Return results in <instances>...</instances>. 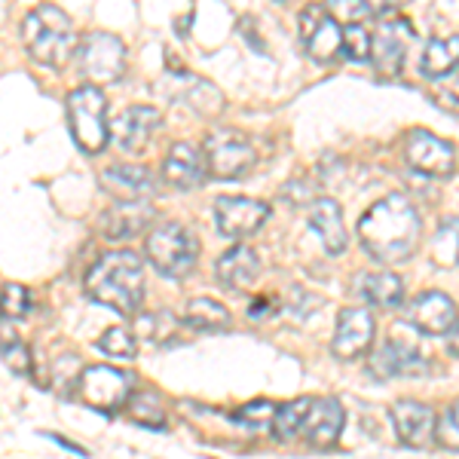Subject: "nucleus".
<instances>
[{
    "instance_id": "f257e3e1",
    "label": "nucleus",
    "mask_w": 459,
    "mask_h": 459,
    "mask_svg": "<svg viewBox=\"0 0 459 459\" xmlns=\"http://www.w3.org/2000/svg\"><path fill=\"white\" fill-rule=\"evenodd\" d=\"M423 236V224L413 203L402 194H389L361 214L359 242L374 261L404 264L413 257Z\"/></svg>"
},
{
    "instance_id": "f03ea898",
    "label": "nucleus",
    "mask_w": 459,
    "mask_h": 459,
    "mask_svg": "<svg viewBox=\"0 0 459 459\" xmlns=\"http://www.w3.org/2000/svg\"><path fill=\"white\" fill-rule=\"evenodd\" d=\"M86 294L123 316H135L144 300V261L138 251L117 248L101 255L86 273Z\"/></svg>"
},
{
    "instance_id": "7ed1b4c3",
    "label": "nucleus",
    "mask_w": 459,
    "mask_h": 459,
    "mask_svg": "<svg viewBox=\"0 0 459 459\" xmlns=\"http://www.w3.org/2000/svg\"><path fill=\"white\" fill-rule=\"evenodd\" d=\"M22 43L37 65L49 68H62L71 56H77L80 47L71 16L56 4H40L22 19Z\"/></svg>"
},
{
    "instance_id": "20e7f679",
    "label": "nucleus",
    "mask_w": 459,
    "mask_h": 459,
    "mask_svg": "<svg viewBox=\"0 0 459 459\" xmlns=\"http://www.w3.org/2000/svg\"><path fill=\"white\" fill-rule=\"evenodd\" d=\"M144 255L162 276L184 279L196 266L199 239L190 227L178 224V221H162V224H157L151 233H147Z\"/></svg>"
},
{
    "instance_id": "39448f33",
    "label": "nucleus",
    "mask_w": 459,
    "mask_h": 459,
    "mask_svg": "<svg viewBox=\"0 0 459 459\" xmlns=\"http://www.w3.org/2000/svg\"><path fill=\"white\" fill-rule=\"evenodd\" d=\"M68 126L77 147L83 153H101L110 142L108 99L99 86H77L68 95Z\"/></svg>"
},
{
    "instance_id": "423d86ee",
    "label": "nucleus",
    "mask_w": 459,
    "mask_h": 459,
    "mask_svg": "<svg viewBox=\"0 0 459 459\" xmlns=\"http://www.w3.org/2000/svg\"><path fill=\"white\" fill-rule=\"evenodd\" d=\"M77 65L89 86L114 83L123 77L126 68V43L110 31H89L86 37H80Z\"/></svg>"
},
{
    "instance_id": "0eeeda50",
    "label": "nucleus",
    "mask_w": 459,
    "mask_h": 459,
    "mask_svg": "<svg viewBox=\"0 0 459 459\" xmlns=\"http://www.w3.org/2000/svg\"><path fill=\"white\" fill-rule=\"evenodd\" d=\"M205 162H209V175L212 178H239L242 172H248L257 160V151L251 144V138L239 129H214L205 132Z\"/></svg>"
},
{
    "instance_id": "6e6552de",
    "label": "nucleus",
    "mask_w": 459,
    "mask_h": 459,
    "mask_svg": "<svg viewBox=\"0 0 459 459\" xmlns=\"http://www.w3.org/2000/svg\"><path fill=\"white\" fill-rule=\"evenodd\" d=\"M77 395L99 413H117L132 398V377L108 365L83 368L77 383Z\"/></svg>"
},
{
    "instance_id": "1a4fd4ad",
    "label": "nucleus",
    "mask_w": 459,
    "mask_h": 459,
    "mask_svg": "<svg viewBox=\"0 0 459 459\" xmlns=\"http://www.w3.org/2000/svg\"><path fill=\"white\" fill-rule=\"evenodd\" d=\"M404 162L426 178H447L456 169V147L429 129H411L402 142Z\"/></svg>"
},
{
    "instance_id": "9d476101",
    "label": "nucleus",
    "mask_w": 459,
    "mask_h": 459,
    "mask_svg": "<svg viewBox=\"0 0 459 459\" xmlns=\"http://www.w3.org/2000/svg\"><path fill=\"white\" fill-rule=\"evenodd\" d=\"M413 40V28L395 6L383 10L380 16V28L374 34V49H371V58L377 65V74L383 77H398L404 68V58H407V47Z\"/></svg>"
},
{
    "instance_id": "9b49d317",
    "label": "nucleus",
    "mask_w": 459,
    "mask_h": 459,
    "mask_svg": "<svg viewBox=\"0 0 459 459\" xmlns=\"http://www.w3.org/2000/svg\"><path fill=\"white\" fill-rule=\"evenodd\" d=\"M300 40L316 62H331L337 53H343V28L328 13V6L316 4L300 13Z\"/></svg>"
},
{
    "instance_id": "f8f14e48",
    "label": "nucleus",
    "mask_w": 459,
    "mask_h": 459,
    "mask_svg": "<svg viewBox=\"0 0 459 459\" xmlns=\"http://www.w3.org/2000/svg\"><path fill=\"white\" fill-rule=\"evenodd\" d=\"M368 371L377 380H389V377H420L429 371V359L420 352L413 340L389 337L383 346H377L368 361Z\"/></svg>"
},
{
    "instance_id": "ddd939ff",
    "label": "nucleus",
    "mask_w": 459,
    "mask_h": 459,
    "mask_svg": "<svg viewBox=\"0 0 459 459\" xmlns=\"http://www.w3.org/2000/svg\"><path fill=\"white\" fill-rule=\"evenodd\" d=\"M214 224L230 239H246L270 218V205L251 196H218L214 199Z\"/></svg>"
},
{
    "instance_id": "4468645a",
    "label": "nucleus",
    "mask_w": 459,
    "mask_h": 459,
    "mask_svg": "<svg viewBox=\"0 0 459 459\" xmlns=\"http://www.w3.org/2000/svg\"><path fill=\"white\" fill-rule=\"evenodd\" d=\"M162 126V114L153 105H129L110 120V142L126 153H142Z\"/></svg>"
},
{
    "instance_id": "2eb2a0df",
    "label": "nucleus",
    "mask_w": 459,
    "mask_h": 459,
    "mask_svg": "<svg viewBox=\"0 0 459 459\" xmlns=\"http://www.w3.org/2000/svg\"><path fill=\"white\" fill-rule=\"evenodd\" d=\"M392 426H395V435L398 441L407 444L413 450H423L429 444L438 441V417L435 411L423 402H395L392 404Z\"/></svg>"
},
{
    "instance_id": "dca6fc26",
    "label": "nucleus",
    "mask_w": 459,
    "mask_h": 459,
    "mask_svg": "<svg viewBox=\"0 0 459 459\" xmlns=\"http://www.w3.org/2000/svg\"><path fill=\"white\" fill-rule=\"evenodd\" d=\"M374 340V316L365 307H346L337 313L334 325V340H331V350L337 359H359L371 350Z\"/></svg>"
},
{
    "instance_id": "f3484780",
    "label": "nucleus",
    "mask_w": 459,
    "mask_h": 459,
    "mask_svg": "<svg viewBox=\"0 0 459 459\" xmlns=\"http://www.w3.org/2000/svg\"><path fill=\"white\" fill-rule=\"evenodd\" d=\"M407 322H411L417 331L432 334V337L450 334V331L459 325L456 303L441 291H423L411 300V307H407Z\"/></svg>"
},
{
    "instance_id": "a211bd4d",
    "label": "nucleus",
    "mask_w": 459,
    "mask_h": 459,
    "mask_svg": "<svg viewBox=\"0 0 459 459\" xmlns=\"http://www.w3.org/2000/svg\"><path fill=\"white\" fill-rule=\"evenodd\" d=\"M101 187L108 190L117 203H142V199L157 194V178L144 166H129V162H114L101 172Z\"/></svg>"
},
{
    "instance_id": "6ab92c4d",
    "label": "nucleus",
    "mask_w": 459,
    "mask_h": 459,
    "mask_svg": "<svg viewBox=\"0 0 459 459\" xmlns=\"http://www.w3.org/2000/svg\"><path fill=\"white\" fill-rule=\"evenodd\" d=\"M343 404L337 398L325 395V398H313L309 402V413H307V423H303L300 441L309 444V447H331L337 444L340 432H343Z\"/></svg>"
},
{
    "instance_id": "aec40b11",
    "label": "nucleus",
    "mask_w": 459,
    "mask_h": 459,
    "mask_svg": "<svg viewBox=\"0 0 459 459\" xmlns=\"http://www.w3.org/2000/svg\"><path fill=\"white\" fill-rule=\"evenodd\" d=\"M153 218H157V212H153L151 199H142V203H114L110 209L99 214V233L114 242L132 239V236L142 233Z\"/></svg>"
},
{
    "instance_id": "412c9836",
    "label": "nucleus",
    "mask_w": 459,
    "mask_h": 459,
    "mask_svg": "<svg viewBox=\"0 0 459 459\" xmlns=\"http://www.w3.org/2000/svg\"><path fill=\"white\" fill-rule=\"evenodd\" d=\"M209 175V162H205V153L196 151L190 142L172 144V151L162 160V178H166L172 187L178 190H194L205 181Z\"/></svg>"
},
{
    "instance_id": "4be33fe9",
    "label": "nucleus",
    "mask_w": 459,
    "mask_h": 459,
    "mask_svg": "<svg viewBox=\"0 0 459 459\" xmlns=\"http://www.w3.org/2000/svg\"><path fill=\"white\" fill-rule=\"evenodd\" d=\"M214 276L227 291H248L261 279V257L251 246H233L218 257Z\"/></svg>"
},
{
    "instance_id": "5701e85b",
    "label": "nucleus",
    "mask_w": 459,
    "mask_h": 459,
    "mask_svg": "<svg viewBox=\"0 0 459 459\" xmlns=\"http://www.w3.org/2000/svg\"><path fill=\"white\" fill-rule=\"evenodd\" d=\"M309 227H313V233H318L328 255H343L346 246H350V233L343 227V212H340L337 199L318 196L309 205Z\"/></svg>"
},
{
    "instance_id": "b1692460",
    "label": "nucleus",
    "mask_w": 459,
    "mask_h": 459,
    "mask_svg": "<svg viewBox=\"0 0 459 459\" xmlns=\"http://www.w3.org/2000/svg\"><path fill=\"white\" fill-rule=\"evenodd\" d=\"M355 294H359L365 303H371V307L392 309L404 300V282L395 276V273L365 270L359 279H355Z\"/></svg>"
},
{
    "instance_id": "393cba45",
    "label": "nucleus",
    "mask_w": 459,
    "mask_h": 459,
    "mask_svg": "<svg viewBox=\"0 0 459 459\" xmlns=\"http://www.w3.org/2000/svg\"><path fill=\"white\" fill-rule=\"evenodd\" d=\"M459 65V34L450 37H435L426 43L423 58H420V71L426 80H444L447 74H454Z\"/></svg>"
},
{
    "instance_id": "a878e982",
    "label": "nucleus",
    "mask_w": 459,
    "mask_h": 459,
    "mask_svg": "<svg viewBox=\"0 0 459 459\" xmlns=\"http://www.w3.org/2000/svg\"><path fill=\"white\" fill-rule=\"evenodd\" d=\"M178 83H181V92H178L175 99L184 101V105H190L194 110H199V114L214 117L221 108H224V95H221L218 86L205 83V80L194 77V74H181Z\"/></svg>"
},
{
    "instance_id": "bb28decb",
    "label": "nucleus",
    "mask_w": 459,
    "mask_h": 459,
    "mask_svg": "<svg viewBox=\"0 0 459 459\" xmlns=\"http://www.w3.org/2000/svg\"><path fill=\"white\" fill-rule=\"evenodd\" d=\"M230 322V309L212 298H194L184 307V325L194 331H227Z\"/></svg>"
},
{
    "instance_id": "cd10ccee",
    "label": "nucleus",
    "mask_w": 459,
    "mask_h": 459,
    "mask_svg": "<svg viewBox=\"0 0 459 459\" xmlns=\"http://www.w3.org/2000/svg\"><path fill=\"white\" fill-rule=\"evenodd\" d=\"M309 402L313 398H294V402H285L279 404L276 417H273V438L282 441V444H291V441H300V432H303V423H307V413H309Z\"/></svg>"
},
{
    "instance_id": "c85d7f7f",
    "label": "nucleus",
    "mask_w": 459,
    "mask_h": 459,
    "mask_svg": "<svg viewBox=\"0 0 459 459\" xmlns=\"http://www.w3.org/2000/svg\"><path fill=\"white\" fill-rule=\"evenodd\" d=\"M432 257L441 266H456L459 264V218L441 221V227L432 236Z\"/></svg>"
},
{
    "instance_id": "c756f323",
    "label": "nucleus",
    "mask_w": 459,
    "mask_h": 459,
    "mask_svg": "<svg viewBox=\"0 0 459 459\" xmlns=\"http://www.w3.org/2000/svg\"><path fill=\"white\" fill-rule=\"evenodd\" d=\"M4 365H6V371H13L19 377H28L34 368L31 352H28V346L10 331V322H6V318H4Z\"/></svg>"
},
{
    "instance_id": "7c9ffc66",
    "label": "nucleus",
    "mask_w": 459,
    "mask_h": 459,
    "mask_svg": "<svg viewBox=\"0 0 459 459\" xmlns=\"http://www.w3.org/2000/svg\"><path fill=\"white\" fill-rule=\"evenodd\" d=\"M95 346L110 359H135L138 355V337L129 328H108Z\"/></svg>"
},
{
    "instance_id": "2f4dec72",
    "label": "nucleus",
    "mask_w": 459,
    "mask_h": 459,
    "mask_svg": "<svg viewBox=\"0 0 459 459\" xmlns=\"http://www.w3.org/2000/svg\"><path fill=\"white\" fill-rule=\"evenodd\" d=\"M374 49V34L365 25H346L343 28V56L350 62H368Z\"/></svg>"
},
{
    "instance_id": "473e14b6",
    "label": "nucleus",
    "mask_w": 459,
    "mask_h": 459,
    "mask_svg": "<svg viewBox=\"0 0 459 459\" xmlns=\"http://www.w3.org/2000/svg\"><path fill=\"white\" fill-rule=\"evenodd\" d=\"M138 322H142L144 334L151 340H157V343H172L175 334H178V325H184V322H175V316L169 313V309H160V313H144Z\"/></svg>"
},
{
    "instance_id": "72a5a7b5",
    "label": "nucleus",
    "mask_w": 459,
    "mask_h": 459,
    "mask_svg": "<svg viewBox=\"0 0 459 459\" xmlns=\"http://www.w3.org/2000/svg\"><path fill=\"white\" fill-rule=\"evenodd\" d=\"M279 404L266 402V398H261V402H248L242 404L239 411H236V423L239 426H248V429H266L273 426V417H276Z\"/></svg>"
},
{
    "instance_id": "f704fd0d",
    "label": "nucleus",
    "mask_w": 459,
    "mask_h": 459,
    "mask_svg": "<svg viewBox=\"0 0 459 459\" xmlns=\"http://www.w3.org/2000/svg\"><path fill=\"white\" fill-rule=\"evenodd\" d=\"M28 309H31V291L19 282H6L4 285V318L6 322L25 318Z\"/></svg>"
},
{
    "instance_id": "c9c22d12",
    "label": "nucleus",
    "mask_w": 459,
    "mask_h": 459,
    "mask_svg": "<svg viewBox=\"0 0 459 459\" xmlns=\"http://www.w3.org/2000/svg\"><path fill=\"white\" fill-rule=\"evenodd\" d=\"M328 6V13L334 16L337 22H343V25H361V19H368V16H374V6L368 4V0H331V4H325Z\"/></svg>"
},
{
    "instance_id": "e433bc0d",
    "label": "nucleus",
    "mask_w": 459,
    "mask_h": 459,
    "mask_svg": "<svg viewBox=\"0 0 459 459\" xmlns=\"http://www.w3.org/2000/svg\"><path fill=\"white\" fill-rule=\"evenodd\" d=\"M132 420L147 426H162V407L160 398L153 392H144V395H132Z\"/></svg>"
},
{
    "instance_id": "4c0bfd02",
    "label": "nucleus",
    "mask_w": 459,
    "mask_h": 459,
    "mask_svg": "<svg viewBox=\"0 0 459 459\" xmlns=\"http://www.w3.org/2000/svg\"><path fill=\"white\" fill-rule=\"evenodd\" d=\"M438 444L450 450H459V398L454 404H447V411L438 420Z\"/></svg>"
},
{
    "instance_id": "58836bf2",
    "label": "nucleus",
    "mask_w": 459,
    "mask_h": 459,
    "mask_svg": "<svg viewBox=\"0 0 459 459\" xmlns=\"http://www.w3.org/2000/svg\"><path fill=\"white\" fill-rule=\"evenodd\" d=\"M435 99H438L441 108H447V110H454V114H459V77H454V83L438 86Z\"/></svg>"
},
{
    "instance_id": "ea45409f",
    "label": "nucleus",
    "mask_w": 459,
    "mask_h": 459,
    "mask_svg": "<svg viewBox=\"0 0 459 459\" xmlns=\"http://www.w3.org/2000/svg\"><path fill=\"white\" fill-rule=\"evenodd\" d=\"M447 352L459 359V325H456L454 331H450V337H447Z\"/></svg>"
}]
</instances>
